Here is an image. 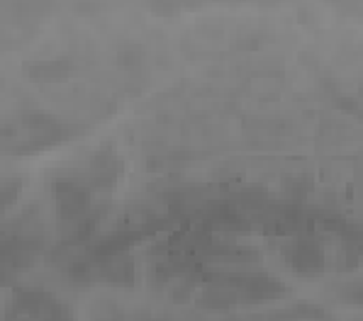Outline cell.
<instances>
[{
    "label": "cell",
    "instance_id": "obj_1",
    "mask_svg": "<svg viewBox=\"0 0 363 321\" xmlns=\"http://www.w3.org/2000/svg\"><path fill=\"white\" fill-rule=\"evenodd\" d=\"M288 265L303 275H317L325 268V251L315 239H295L283 248Z\"/></svg>",
    "mask_w": 363,
    "mask_h": 321
}]
</instances>
